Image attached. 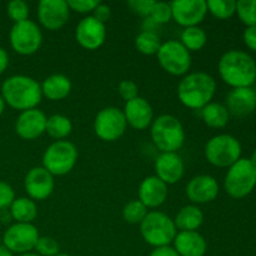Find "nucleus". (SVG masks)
I'll use <instances>...</instances> for the list:
<instances>
[{
  "instance_id": "412c9836",
  "label": "nucleus",
  "mask_w": 256,
  "mask_h": 256,
  "mask_svg": "<svg viewBox=\"0 0 256 256\" xmlns=\"http://www.w3.org/2000/svg\"><path fill=\"white\" fill-rule=\"evenodd\" d=\"M229 114L235 116H246L256 109V92L252 88H238L228 94L225 102Z\"/></svg>"
},
{
  "instance_id": "09e8293b",
  "label": "nucleus",
  "mask_w": 256,
  "mask_h": 256,
  "mask_svg": "<svg viewBox=\"0 0 256 256\" xmlns=\"http://www.w3.org/2000/svg\"><path fill=\"white\" fill-rule=\"evenodd\" d=\"M18 256H39L36 252H26V254H22V255H18Z\"/></svg>"
},
{
  "instance_id": "1a4fd4ad",
  "label": "nucleus",
  "mask_w": 256,
  "mask_h": 256,
  "mask_svg": "<svg viewBox=\"0 0 256 256\" xmlns=\"http://www.w3.org/2000/svg\"><path fill=\"white\" fill-rule=\"evenodd\" d=\"M156 56L160 66L174 76H185L192 66L190 52L178 40L162 42Z\"/></svg>"
},
{
  "instance_id": "cd10ccee",
  "label": "nucleus",
  "mask_w": 256,
  "mask_h": 256,
  "mask_svg": "<svg viewBox=\"0 0 256 256\" xmlns=\"http://www.w3.org/2000/svg\"><path fill=\"white\" fill-rule=\"evenodd\" d=\"M72 132V122L68 116L62 114H54L48 118L46 120V129L50 138L58 140H62L69 136Z\"/></svg>"
},
{
  "instance_id": "a18cd8bd",
  "label": "nucleus",
  "mask_w": 256,
  "mask_h": 256,
  "mask_svg": "<svg viewBox=\"0 0 256 256\" xmlns=\"http://www.w3.org/2000/svg\"><path fill=\"white\" fill-rule=\"evenodd\" d=\"M0 256H14V255H12V252H10L5 245L0 244Z\"/></svg>"
},
{
  "instance_id": "72a5a7b5",
  "label": "nucleus",
  "mask_w": 256,
  "mask_h": 256,
  "mask_svg": "<svg viewBox=\"0 0 256 256\" xmlns=\"http://www.w3.org/2000/svg\"><path fill=\"white\" fill-rule=\"evenodd\" d=\"M150 20L155 24H166L172 19V12L170 2H155L150 12Z\"/></svg>"
},
{
  "instance_id": "ddd939ff",
  "label": "nucleus",
  "mask_w": 256,
  "mask_h": 256,
  "mask_svg": "<svg viewBox=\"0 0 256 256\" xmlns=\"http://www.w3.org/2000/svg\"><path fill=\"white\" fill-rule=\"evenodd\" d=\"M24 188L30 199L34 202H42L48 199L54 192V175L50 174L42 166L32 168L25 175Z\"/></svg>"
},
{
  "instance_id": "4c0bfd02",
  "label": "nucleus",
  "mask_w": 256,
  "mask_h": 256,
  "mask_svg": "<svg viewBox=\"0 0 256 256\" xmlns=\"http://www.w3.org/2000/svg\"><path fill=\"white\" fill-rule=\"evenodd\" d=\"M119 94L125 102H130V100L135 99V98L139 96V88L135 84L132 80H122L119 84Z\"/></svg>"
},
{
  "instance_id": "dca6fc26",
  "label": "nucleus",
  "mask_w": 256,
  "mask_h": 256,
  "mask_svg": "<svg viewBox=\"0 0 256 256\" xmlns=\"http://www.w3.org/2000/svg\"><path fill=\"white\" fill-rule=\"evenodd\" d=\"M75 39L78 44L86 50H96L106 39V26L95 19L92 15L80 20L75 29Z\"/></svg>"
},
{
  "instance_id": "6e6552de",
  "label": "nucleus",
  "mask_w": 256,
  "mask_h": 256,
  "mask_svg": "<svg viewBox=\"0 0 256 256\" xmlns=\"http://www.w3.org/2000/svg\"><path fill=\"white\" fill-rule=\"evenodd\" d=\"M204 152L208 162L214 166L230 168L242 158V144L232 135H215L206 142Z\"/></svg>"
},
{
  "instance_id": "58836bf2",
  "label": "nucleus",
  "mask_w": 256,
  "mask_h": 256,
  "mask_svg": "<svg viewBox=\"0 0 256 256\" xmlns=\"http://www.w3.org/2000/svg\"><path fill=\"white\" fill-rule=\"evenodd\" d=\"M154 2V0H130V2H128V5L135 14L149 18Z\"/></svg>"
},
{
  "instance_id": "f257e3e1",
  "label": "nucleus",
  "mask_w": 256,
  "mask_h": 256,
  "mask_svg": "<svg viewBox=\"0 0 256 256\" xmlns=\"http://www.w3.org/2000/svg\"><path fill=\"white\" fill-rule=\"evenodd\" d=\"M219 75L232 89L252 88L256 82V62L254 58L242 50H229L220 58Z\"/></svg>"
},
{
  "instance_id": "f8f14e48",
  "label": "nucleus",
  "mask_w": 256,
  "mask_h": 256,
  "mask_svg": "<svg viewBox=\"0 0 256 256\" xmlns=\"http://www.w3.org/2000/svg\"><path fill=\"white\" fill-rule=\"evenodd\" d=\"M40 235L38 228L32 224L15 222L2 235V245L8 248L14 254L22 255L32 252L39 240Z\"/></svg>"
},
{
  "instance_id": "c03bdc74",
  "label": "nucleus",
  "mask_w": 256,
  "mask_h": 256,
  "mask_svg": "<svg viewBox=\"0 0 256 256\" xmlns=\"http://www.w3.org/2000/svg\"><path fill=\"white\" fill-rule=\"evenodd\" d=\"M8 65H9V55L2 48H0V74L6 70Z\"/></svg>"
},
{
  "instance_id": "bb28decb",
  "label": "nucleus",
  "mask_w": 256,
  "mask_h": 256,
  "mask_svg": "<svg viewBox=\"0 0 256 256\" xmlns=\"http://www.w3.org/2000/svg\"><path fill=\"white\" fill-rule=\"evenodd\" d=\"M10 214L16 222L32 224L38 216V206L30 198H18L10 205Z\"/></svg>"
},
{
  "instance_id": "79ce46f5",
  "label": "nucleus",
  "mask_w": 256,
  "mask_h": 256,
  "mask_svg": "<svg viewBox=\"0 0 256 256\" xmlns=\"http://www.w3.org/2000/svg\"><path fill=\"white\" fill-rule=\"evenodd\" d=\"M245 45L252 52H256V25L255 26H249L244 30L242 34Z\"/></svg>"
},
{
  "instance_id": "2eb2a0df",
  "label": "nucleus",
  "mask_w": 256,
  "mask_h": 256,
  "mask_svg": "<svg viewBox=\"0 0 256 256\" xmlns=\"http://www.w3.org/2000/svg\"><path fill=\"white\" fill-rule=\"evenodd\" d=\"M70 18V9L65 0H42L38 5V19L48 30H59Z\"/></svg>"
},
{
  "instance_id": "a19ab883",
  "label": "nucleus",
  "mask_w": 256,
  "mask_h": 256,
  "mask_svg": "<svg viewBox=\"0 0 256 256\" xmlns=\"http://www.w3.org/2000/svg\"><path fill=\"white\" fill-rule=\"evenodd\" d=\"M92 16H94L96 20H99L100 22L105 24V22L110 19V16H112V10H110V6L109 5L102 4V2H100V4L95 8L94 12H92Z\"/></svg>"
},
{
  "instance_id": "423d86ee",
  "label": "nucleus",
  "mask_w": 256,
  "mask_h": 256,
  "mask_svg": "<svg viewBox=\"0 0 256 256\" xmlns=\"http://www.w3.org/2000/svg\"><path fill=\"white\" fill-rule=\"evenodd\" d=\"M256 186V168L246 158H240L229 168L224 180L225 192L234 199L248 196Z\"/></svg>"
},
{
  "instance_id": "c85d7f7f",
  "label": "nucleus",
  "mask_w": 256,
  "mask_h": 256,
  "mask_svg": "<svg viewBox=\"0 0 256 256\" xmlns=\"http://www.w3.org/2000/svg\"><path fill=\"white\" fill-rule=\"evenodd\" d=\"M208 42V35L200 26L185 28L180 36V42L189 52H199L205 46Z\"/></svg>"
},
{
  "instance_id": "9b49d317",
  "label": "nucleus",
  "mask_w": 256,
  "mask_h": 256,
  "mask_svg": "<svg viewBox=\"0 0 256 256\" xmlns=\"http://www.w3.org/2000/svg\"><path fill=\"white\" fill-rule=\"evenodd\" d=\"M126 126L124 112L116 106L104 108L94 120V132L102 142H116L124 135Z\"/></svg>"
},
{
  "instance_id": "a878e982",
  "label": "nucleus",
  "mask_w": 256,
  "mask_h": 256,
  "mask_svg": "<svg viewBox=\"0 0 256 256\" xmlns=\"http://www.w3.org/2000/svg\"><path fill=\"white\" fill-rule=\"evenodd\" d=\"M202 119L212 129H222L229 122L230 114L226 106L220 102H209L202 109Z\"/></svg>"
},
{
  "instance_id": "e433bc0d",
  "label": "nucleus",
  "mask_w": 256,
  "mask_h": 256,
  "mask_svg": "<svg viewBox=\"0 0 256 256\" xmlns=\"http://www.w3.org/2000/svg\"><path fill=\"white\" fill-rule=\"evenodd\" d=\"M66 2L70 10H74L80 14L92 12L95 8L100 4L99 0H68Z\"/></svg>"
},
{
  "instance_id": "b1692460",
  "label": "nucleus",
  "mask_w": 256,
  "mask_h": 256,
  "mask_svg": "<svg viewBox=\"0 0 256 256\" xmlns=\"http://www.w3.org/2000/svg\"><path fill=\"white\" fill-rule=\"evenodd\" d=\"M40 86H42V96L52 102H59L68 98L72 92V85L66 75L52 74L48 76Z\"/></svg>"
},
{
  "instance_id": "9d476101",
  "label": "nucleus",
  "mask_w": 256,
  "mask_h": 256,
  "mask_svg": "<svg viewBox=\"0 0 256 256\" xmlns=\"http://www.w3.org/2000/svg\"><path fill=\"white\" fill-rule=\"evenodd\" d=\"M12 50L20 55H32L42 44V32L39 25L32 20L16 22L9 34Z\"/></svg>"
},
{
  "instance_id": "f03ea898",
  "label": "nucleus",
  "mask_w": 256,
  "mask_h": 256,
  "mask_svg": "<svg viewBox=\"0 0 256 256\" xmlns=\"http://www.w3.org/2000/svg\"><path fill=\"white\" fill-rule=\"evenodd\" d=\"M2 96L5 104L12 109L25 112L35 109L40 104L42 86L36 80L26 75H12L2 82Z\"/></svg>"
},
{
  "instance_id": "aec40b11",
  "label": "nucleus",
  "mask_w": 256,
  "mask_h": 256,
  "mask_svg": "<svg viewBox=\"0 0 256 256\" xmlns=\"http://www.w3.org/2000/svg\"><path fill=\"white\" fill-rule=\"evenodd\" d=\"M185 165L176 152H162L155 160L156 176L166 185L176 184L184 176Z\"/></svg>"
},
{
  "instance_id": "3c124183",
  "label": "nucleus",
  "mask_w": 256,
  "mask_h": 256,
  "mask_svg": "<svg viewBox=\"0 0 256 256\" xmlns=\"http://www.w3.org/2000/svg\"><path fill=\"white\" fill-rule=\"evenodd\" d=\"M0 244H2V238H0Z\"/></svg>"
},
{
  "instance_id": "de8ad7c7",
  "label": "nucleus",
  "mask_w": 256,
  "mask_h": 256,
  "mask_svg": "<svg viewBox=\"0 0 256 256\" xmlns=\"http://www.w3.org/2000/svg\"><path fill=\"white\" fill-rule=\"evenodd\" d=\"M250 162H252V164L254 165V166L256 168V149L254 150V152H252V158H250Z\"/></svg>"
},
{
  "instance_id": "473e14b6",
  "label": "nucleus",
  "mask_w": 256,
  "mask_h": 256,
  "mask_svg": "<svg viewBox=\"0 0 256 256\" xmlns=\"http://www.w3.org/2000/svg\"><path fill=\"white\" fill-rule=\"evenodd\" d=\"M236 14L240 22L246 28L256 25V0H239L236 2Z\"/></svg>"
},
{
  "instance_id": "20e7f679",
  "label": "nucleus",
  "mask_w": 256,
  "mask_h": 256,
  "mask_svg": "<svg viewBox=\"0 0 256 256\" xmlns=\"http://www.w3.org/2000/svg\"><path fill=\"white\" fill-rule=\"evenodd\" d=\"M152 140L162 152H176L185 142V130L176 116L164 114L152 124Z\"/></svg>"
},
{
  "instance_id": "8fccbe9b",
  "label": "nucleus",
  "mask_w": 256,
  "mask_h": 256,
  "mask_svg": "<svg viewBox=\"0 0 256 256\" xmlns=\"http://www.w3.org/2000/svg\"><path fill=\"white\" fill-rule=\"evenodd\" d=\"M55 256H72V255H68V254H62V252H59V254L55 255Z\"/></svg>"
},
{
  "instance_id": "7c9ffc66",
  "label": "nucleus",
  "mask_w": 256,
  "mask_h": 256,
  "mask_svg": "<svg viewBox=\"0 0 256 256\" xmlns=\"http://www.w3.org/2000/svg\"><path fill=\"white\" fill-rule=\"evenodd\" d=\"M208 12L216 19L226 20L236 12L235 0H209L206 2Z\"/></svg>"
},
{
  "instance_id": "2f4dec72",
  "label": "nucleus",
  "mask_w": 256,
  "mask_h": 256,
  "mask_svg": "<svg viewBox=\"0 0 256 256\" xmlns=\"http://www.w3.org/2000/svg\"><path fill=\"white\" fill-rule=\"evenodd\" d=\"M148 208L140 200H132L122 209V218L128 224L136 225L144 220L148 214Z\"/></svg>"
},
{
  "instance_id": "393cba45",
  "label": "nucleus",
  "mask_w": 256,
  "mask_h": 256,
  "mask_svg": "<svg viewBox=\"0 0 256 256\" xmlns=\"http://www.w3.org/2000/svg\"><path fill=\"white\" fill-rule=\"evenodd\" d=\"M204 222V214L196 205H186L176 212L174 224L180 232H196Z\"/></svg>"
},
{
  "instance_id": "4be33fe9",
  "label": "nucleus",
  "mask_w": 256,
  "mask_h": 256,
  "mask_svg": "<svg viewBox=\"0 0 256 256\" xmlns=\"http://www.w3.org/2000/svg\"><path fill=\"white\" fill-rule=\"evenodd\" d=\"M168 185L159 179L156 175L145 178L139 188V200L148 208H159L168 199Z\"/></svg>"
},
{
  "instance_id": "37998d69",
  "label": "nucleus",
  "mask_w": 256,
  "mask_h": 256,
  "mask_svg": "<svg viewBox=\"0 0 256 256\" xmlns=\"http://www.w3.org/2000/svg\"><path fill=\"white\" fill-rule=\"evenodd\" d=\"M149 256H179L178 252H175L174 248L172 246H162V248H155Z\"/></svg>"
},
{
  "instance_id": "49530a36",
  "label": "nucleus",
  "mask_w": 256,
  "mask_h": 256,
  "mask_svg": "<svg viewBox=\"0 0 256 256\" xmlns=\"http://www.w3.org/2000/svg\"><path fill=\"white\" fill-rule=\"evenodd\" d=\"M4 109H5V102H4V99H2V95H0V115L2 114Z\"/></svg>"
},
{
  "instance_id": "c9c22d12",
  "label": "nucleus",
  "mask_w": 256,
  "mask_h": 256,
  "mask_svg": "<svg viewBox=\"0 0 256 256\" xmlns=\"http://www.w3.org/2000/svg\"><path fill=\"white\" fill-rule=\"evenodd\" d=\"M39 256H55L59 254V242L50 236H40L34 248Z\"/></svg>"
},
{
  "instance_id": "4468645a",
  "label": "nucleus",
  "mask_w": 256,
  "mask_h": 256,
  "mask_svg": "<svg viewBox=\"0 0 256 256\" xmlns=\"http://www.w3.org/2000/svg\"><path fill=\"white\" fill-rule=\"evenodd\" d=\"M172 19L184 28L198 26L208 14L205 0H176L170 2Z\"/></svg>"
},
{
  "instance_id": "5701e85b",
  "label": "nucleus",
  "mask_w": 256,
  "mask_h": 256,
  "mask_svg": "<svg viewBox=\"0 0 256 256\" xmlns=\"http://www.w3.org/2000/svg\"><path fill=\"white\" fill-rule=\"evenodd\" d=\"M172 244L179 256H205L208 252L206 240L198 232H179Z\"/></svg>"
},
{
  "instance_id": "ea45409f",
  "label": "nucleus",
  "mask_w": 256,
  "mask_h": 256,
  "mask_svg": "<svg viewBox=\"0 0 256 256\" xmlns=\"http://www.w3.org/2000/svg\"><path fill=\"white\" fill-rule=\"evenodd\" d=\"M15 200V192L8 182H0V210L10 208Z\"/></svg>"
},
{
  "instance_id": "7ed1b4c3",
  "label": "nucleus",
  "mask_w": 256,
  "mask_h": 256,
  "mask_svg": "<svg viewBox=\"0 0 256 256\" xmlns=\"http://www.w3.org/2000/svg\"><path fill=\"white\" fill-rule=\"evenodd\" d=\"M216 92V82L208 72H195L186 74L178 85V98L184 106L202 110L212 102Z\"/></svg>"
},
{
  "instance_id": "0eeeda50",
  "label": "nucleus",
  "mask_w": 256,
  "mask_h": 256,
  "mask_svg": "<svg viewBox=\"0 0 256 256\" xmlns=\"http://www.w3.org/2000/svg\"><path fill=\"white\" fill-rule=\"evenodd\" d=\"M78 162V149L72 142L58 140L42 154V168L54 176H62L74 169Z\"/></svg>"
},
{
  "instance_id": "f3484780",
  "label": "nucleus",
  "mask_w": 256,
  "mask_h": 256,
  "mask_svg": "<svg viewBox=\"0 0 256 256\" xmlns=\"http://www.w3.org/2000/svg\"><path fill=\"white\" fill-rule=\"evenodd\" d=\"M46 115L39 109H30L20 112L15 122V132L22 139L35 140L46 129Z\"/></svg>"
},
{
  "instance_id": "39448f33",
  "label": "nucleus",
  "mask_w": 256,
  "mask_h": 256,
  "mask_svg": "<svg viewBox=\"0 0 256 256\" xmlns=\"http://www.w3.org/2000/svg\"><path fill=\"white\" fill-rule=\"evenodd\" d=\"M140 232L146 244L154 248L170 246L178 234L174 220L162 212H149L140 222Z\"/></svg>"
},
{
  "instance_id": "c756f323",
  "label": "nucleus",
  "mask_w": 256,
  "mask_h": 256,
  "mask_svg": "<svg viewBox=\"0 0 256 256\" xmlns=\"http://www.w3.org/2000/svg\"><path fill=\"white\" fill-rule=\"evenodd\" d=\"M162 44L159 35L152 30H144L135 38V48L144 55L158 54Z\"/></svg>"
},
{
  "instance_id": "a211bd4d",
  "label": "nucleus",
  "mask_w": 256,
  "mask_h": 256,
  "mask_svg": "<svg viewBox=\"0 0 256 256\" xmlns=\"http://www.w3.org/2000/svg\"><path fill=\"white\" fill-rule=\"evenodd\" d=\"M219 195V184L212 175H198L186 185V196L192 204H208Z\"/></svg>"
},
{
  "instance_id": "6ab92c4d",
  "label": "nucleus",
  "mask_w": 256,
  "mask_h": 256,
  "mask_svg": "<svg viewBox=\"0 0 256 256\" xmlns=\"http://www.w3.org/2000/svg\"><path fill=\"white\" fill-rule=\"evenodd\" d=\"M124 116L128 124L135 130H145L152 126L154 122V110L150 102L142 96L126 102L124 110Z\"/></svg>"
},
{
  "instance_id": "f704fd0d",
  "label": "nucleus",
  "mask_w": 256,
  "mask_h": 256,
  "mask_svg": "<svg viewBox=\"0 0 256 256\" xmlns=\"http://www.w3.org/2000/svg\"><path fill=\"white\" fill-rule=\"evenodd\" d=\"M6 12L8 16L14 22V24L29 19V6L22 0H12V2H10L6 6Z\"/></svg>"
}]
</instances>
